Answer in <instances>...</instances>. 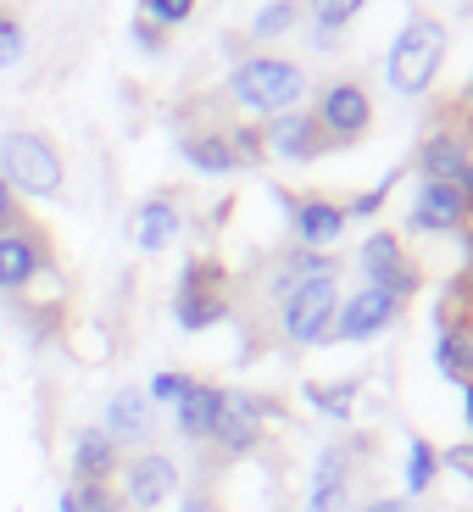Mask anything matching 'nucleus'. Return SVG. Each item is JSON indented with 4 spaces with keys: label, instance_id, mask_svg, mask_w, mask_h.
<instances>
[{
    "label": "nucleus",
    "instance_id": "1",
    "mask_svg": "<svg viewBox=\"0 0 473 512\" xmlns=\"http://www.w3.org/2000/svg\"><path fill=\"white\" fill-rule=\"evenodd\" d=\"M312 90V73L295 56H279V51H251L240 56V62L229 67V78H223V95H229L234 106H245V112L256 117H273V112H290V106H301Z\"/></svg>",
    "mask_w": 473,
    "mask_h": 512
},
{
    "label": "nucleus",
    "instance_id": "2",
    "mask_svg": "<svg viewBox=\"0 0 473 512\" xmlns=\"http://www.w3.org/2000/svg\"><path fill=\"white\" fill-rule=\"evenodd\" d=\"M446 51H451V28L429 12H412L407 28L390 39L384 51V84L407 101H423V95L440 84V67H446Z\"/></svg>",
    "mask_w": 473,
    "mask_h": 512
},
{
    "label": "nucleus",
    "instance_id": "3",
    "mask_svg": "<svg viewBox=\"0 0 473 512\" xmlns=\"http://www.w3.org/2000/svg\"><path fill=\"white\" fill-rule=\"evenodd\" d=\"M0 179L17 190V201H51L67 190L62 145L45 128H0Z\"/></svg>",
    "mask_w": 473,
    "mask_h": 512
},
{
    "label": "nucleus",
    "instance_id": "4",
    "mask_svg": "<svg viewBox=\"0 0 473 512\" xmlns=\"http://www.w3.org/2000/svg\"><path fill=\"white\" fill-rule=\"evenodd\" d=\"M234 295H229V268H223L218 256H190L179 273V295H173V318H179V329L190 334H206L218 329L223 318H229Z\"/></svg>",
    "mask_w": 473,
    "mask_h": 512
},
{
    "label": "nucleus",
    "instance_id": "5",
    "mask_svg": "<svg viewBox=\"0 0 473 512\" xmlns=\"http://www.w3.org/2000/svg\"><path fill=\"white\" fill-rule=\"evenodd\" d=\"M334 312H340V284L334 279H301L284 290L279 301V329L290 346H329V329H334Z\"/></svg>",
    "mask_w": 473,
    "mask_h": 512
},
{
    "label": "nucleus",
    "instance_id": "6",
    "mask_svg": "<svg viewBox=\"0 0 473 512\" xmlns=\"http://www.w3.org/2000/svg\"><path fill=\"white\" fill-rule=\"evenodd\" d=\"M312 117H318L323 140H329L334 151L368 140V128H373V90H368V78H329V84L318 90Z\"/></svg>",
    "mask_w": 473,
    "mask_h": 512
},
{
    "label": "nucleus",
    "instance_id": "7",
    "mask_svg": "<svg viewBox=\"0 0 473 512\" xmlns=\"http://www.w3.org/2000/svg\"><path fill=\"white\" fill-rule=\"evenodd\" d=\"M357 273H362V284L396 295L401 307H407L412 295H418V284H423V268L412 262V251H407V234H396V229H379V234L362 240Z\"/></svg>",
    "mask_w": 473,
    "mask_h": 512
},
{
    "label": "nucleus",
    "instance_id": "8",
    "mask_svg": "<svg viewBox=\"0 0 473 512\" xmlns=\"http://www.w3.org/2000/svg\"><path fill=\"white\" fill-rule=\"evenodd\" d=\"M56 268V245L34 218L0 229V295H23L39 284V273Z\"/></svg>",
    "mask_w": 473,
    "mask_h": 512
},
{
    "label": "nucleus",
    "instance_id": "9",
    "mask_svg": "<svg viewBox=\"0 0 473 512\" xmlns=\"http://www.w3.org/2000/svg\"><path fill=\"white\" fill-rule=\"evenodd\" d=\"M401 312H407V307H401L396 295H384V290H373V284H362V290L340 295L329 346H368V340H379L384 329H396Z\"/></svg>",
    "mask_w": 473,
    "mask_h": 512
},
{
    "label": "nucleus",
    "instance_id": "10",
    "mask_svg": "<svg viewBox=\"0 0 473 512\" xmlns=\"http://www.w3.org/2000/svg\"><path fill=\"white\" fill-rule=\"evenodd\" d=\"M256 123H262V145H268V156H279V162L307 167V162H318V156L334 151V145L323 140V128H318V117H312V106H290V112L256 117Z\"/></svg>",
    "mask_w": 473,
    "mask_h": 512
},
{
    "label": "nucleus",
    "instance_id": "11",
    "mask_svg": "<svg viewBox=\"0 0 473 512\" xmlns=\"http://www.w3.org/2000/svg\"><path fill=\"white\" fill-rule=\"evenodd\" d=\"M279 201H284V218H290V234H295L301 251H329V245L346 234V212H340L334 195H323V190H301V195L279 190Z\"/></svg>",
    "mask_w": 473,
    "mask_h": 512
},
{
    "label": "nucleus",
    "instance_id": "12",
    "mask_svg": "<svg viewBox=\"0 0 473 512\" xmlns=\"http://www.w3.org/2000/svg\"><path fill=\"white\" fill-rule=\"evenodd\" d=\"M268 412H279V407L262 396H245V390H223V418L206 446H218L223 457H251L262 446V435H268Z\"/></svg>",
    "mask_w": 473,
    "mask_h": 512
},
{
    "label": "nucleus",
    "instance_id": "13",
    "mask_svg": "<svg viewBox=\"0 0 473 512\" xmlns=\"http://www.w3.org/2000/svg\"><path fill=\"white\" fill-rule=\"evenodd\" d=\"M117 479H123V501L128 507H140V512H156L162 501L179 496V462L167 457V451H156V446L123 457Z\"/></svg>",
    "mask_w": 473,
    "mask_h": 512
},
{
    "label": "nucleus",
    "instance_id": "14",
    "mask_svg": "<svg viewBox=\"0 0 473 512\" xmlns=\"http://www.w3.org/2000/svg\"><path fill=\"white\" fill-rule=\"evenodd\" d=\"M468 223H473V201L457 184L418 179V195H412V212H407L412 234H462Z\"/></svg>",
    "mask_w": 473,
    "mask_h": 512
},
{
    "label": "nucleus",
    "instance_id": "15",
    "mask_svg": "<svg viewBox=\"0 0 473 512\" xmlns=\"http://www.w3.org/2000/svg\"><path fill=\"white\" fill-rule=\"evenodd\" d=\"M101 429L112 435L117 451H145V446H151V435H156V407H151V396H145L140 384H123V390L106 401Z\"/></svg>",
    "mask_w": 473,
    "mask_h": 512
},
{
    "label": "nucleus",
    "instance_id": "16",
    "mask_svg": "<svg viewBox=\"0 0 473 512\" xmlns=\"http://www.w3.org/2000/svg\"><path fill=\"white\" fill-rule=\"evenodd\" d=\"M218 418H223V384H212V379H190V390L173 401V429L190 446H206L212 429H218Z\"/></svg>",
    "mask_w": 473,
    "mask_h": 512
},
{
    "label": "nucleus",
    "instance_id": "17",
    "mask_svg": "<svg viewBox=\"0 0 473 512\" xmlns=\"http://www.w3.org/2000/svg\"><path fill=\"white\" fill-rule=\"evenodd\" d=\"M123 468V451L112 446L101 423H84L73 435V485H112Z\"/></svg>",
    "mask_w": 473,
    "mask_h": 512
},
{
    "label": "nucleus",
    "instance_id": "18",
    "mask_svg": "<svg viewBox=\"0 0 473 512\" xmlns=\"http://www.w3.org/2000/svg\"><path fill=\"white\" fill-rule=\"evenodd\" d=\"M179 156L195 167V173H206V179L240 173V156H234V145H229L223 128H190V134H179Z\"/></svg>",
    "mask_w": 473,
    "mask_h": 512
},
{
    "label": "nucleus",
    "instance_id": "19",
    "mask_svg": "<svg viewBox=\"0 0 473 512\" xmlns=\"http://www.w3.org/2000/svg\"><path fill=\"white\" fill-rule=\"evenodd\" d=\"M184 234V212L173 206V195H151L134 206V245L140 251H167Z\"/></svg>",
    "mask_w": 473,
    "mask_h": 512
},
{
    "label": "nucleus",
    "instance_id": "20",
    "mask_svg": "<svg viewBox=\"0 0 473 512\" xmlns=\"http://www.w3.org/2000/svg\"><path fill=\"white\" fill-rule=\"evenodd\" d=\"M435 368H440V379L462 384V390L473 384V334L462 329V323H440V340H435Z\"/></svg>",
    "mask_w": 473,
    "mask_h": 512
},
{
    "label": "nucleus",
    "instance_id": "21",
    "mask_svg": "<svg viewBox=\"0 0 473 512\" xmlns=\"http://www.w3.org/2000/svg\"><path fill=\"white\" fill-rule=\"evenodd\" d=\"M368 12V0H307V17H312V45H334L357 17Z\"/></svg>",
    "mask_w": 473,
    "mask_h": 512
},
{
    "label": "nucleus",
    "instance_id": "22",
    "mask_svg": "<svg viewBox=\"0 0 473 512\" xmlns=\"http://www.w3.org/2000/svg\"><path fill=\"white\" fill-rule=\"evenodd\" d=\"M357 440H334V446L318 451V462H312V490H334V485H351V474H357Z\"/></svg>",
    "mask_w": 473,
    "mask_h": 512
},
{
    "label": "nucleus",
    "instance_id": "23",
    "mask_svg": "<svg viewBox=\"0 0 473 512\" xmlns=\"http://www.w3.org/2000/svg\"><path fill=\"white\" fill-rule=\"evenodd\" d=\"M407 501H418V496H429L435 490V479H440V446H429L423 435H412L407 440Z\"/></svg>",
    "mask_w": 473,
    "mask_h": 512
},
{
    "label": "nucleus",
    "instance_id": "24",
    "mask_svg": "<svg viewBox=\"0 0 473 512\" xmlns=\"http://www.w3.org/2000/svg\"><path fill=\"white\" fill-rule=\"evenodd\" d=\"M295 23H301V0H268V6L251 17V45H273V39H284Z\"/></svg>",
    "mask_w": 473,
    "mask_h": 512
},
{
    "label": "nucleus",
    "instance_id": "25",
    "mask_svg": "<svg viewBox=\"0 0 473 512\" xmlns=\"http://www.w3.org/2000/svg\"><path fill=\"white\" fill-rule=\"evenodd\" d=\"M357 390H362L357 379H334V384H307V401H312V407L323 412V418L346 423V418H351V407H357Z\"/></svg>",
    "mask_w": 473,
    "mask_h": 512
},
{
    "label": "nucleus",
    "instance_id": "26",
    "mask_svg": "<svg viewBox=\"0 0 473 512\" xmlns=\"http://www.w3.org/2000/svg\"><path fill=\"white\" fill-rule=\"evenodd\" d=\"M28 56V17L17 12L12 0H0V73L17 67Z\"/></svg>",
    "mask_w": 473,
    "mask_h": 512
},
{
    "label": "nucleus",
    "instance_id": "27",
    "mask_svg": "<svg viewBox=\"0 0 473 512\" xmlns=\"http://www.w3.org/2000/svg\"><path fill=\"white\" fill-rule=\"evenodd\" d=\"M396 179H401V167L396 173H384L373 190H357L351 201H340V212H346V223H368V218H379L384 212V201H390V190H396Z\"/></svg>",
    "mask_w": 473,
    "mask_h": 512
},
{
    "label": "nucleus",
    "instance_id": "28",
    "mask_svg": "<svg viewBox=\"0 0 473 512\" xmlns=\"http://www.w3.org/2000/svg\"><path fill=\"white\" fill-rule=\"evenodd\" d=\"M195 12H201V0H140V17L156 28H184Z\"/></svg>",
    "mask_w": 473,
    "mask_h": 512
},
{
    "label": "nucleus",
    "instance_id": "29",
    "mask_svg": "<svg viewBox=\"0 0 473 512\" xmlns=\"http://www.w3.org/2000/svg\"><path fill=\"white\" fill-rule=\"evenodd\" d=\"M67 496H73L78 512H128L117 485H67Z\"/></svg>",
    "mask_w": 473,
    "mask_h": 512
},
{
    "label": "nucleus",
    "instance_id": "30",
    "mask_svg": "<svg viewBox=\"0 0 473 512\" xmlns=\"http://www.w3.org/2000/svg\"><path fill=\"white\" fill-rule=\"evenodd\" d=\"M223 134H229V145H234V156H240V167L268 162V145H262V123H229Z\"/></svg>",
    "mask_w": 473,
    "mask_h": 512
},
{
    "label": "nucleus",
    "instance_id": "31",
    "mask_svg": "<svg viewBox=\"0 0 473 512\" xmlns=\"http://www.w3.org/2000/svg\"><path fill=\"white\" fill-rule=\"evenodd\" d=\"M190 390V373H179V368H162L151 384H145V396H151V407H173V401Z\"/></svg>",
    "mask_w": 473,
    "mask_h": 512
},
{
    "label": "nucleus",
    "instance_id": "32",
    "mask_svg": "<svg viewBox=\"0 0 473 512\" xmlns=\"http://www.w3.org/2000/svg\"><path fill=\"white\" fill-rule=\"evenodd\" d=\"M301 512H357V501H351V485H334V490H312Z\"/></svg>",
    "mask_w": 473,
    "mask_h": 512
},
{
    "label": "nucleus",
    "instance_id": "33",
    "mask_svg": "<svg viewBox=\"0 0 473 512\" xmlns=\"http://www.w3.org/2000/svg\"><path fill=\"white\" fill-rule=\"evenodd\" d=\"M134 45H140V51H151V56H162V51H167V28H156V23H145V17H134Z\"/></svg>",
    "mask_w": 473,
    "mask_h": 512
},
{
    "label": "nucleus",
    "instance_id": "34",
    "mask_svg": "<svg viewBox=\"0 0 473 512\" xmlns=\"http://www.w3.org/2000/svg\"><path fill=\"white\" fill-rule=\"evenodd\" d=\"M28 212H23V201H17V190L6 179H0V229H12V223H23Z\"/></svg>",
    "mask_w": 473,
    "mask_h": 512
},
{
    "label": "nucleus",
    "instance_id": "35",
    "mask_svg": "<svg viewBox=\"0 0 473 512\" xmlns=\"http://www.w3.org/2000/svg\"><path fill=\"white\" fill-rule=\"evenodd\" d=\"M357 512H412V501L407 496H373V501H362Z\"/></svg>",
    "mask_w": 473,
    "mask_h": 512
},
{
    "label": "nucleus",
    "instance_id": "36",
    "mask_svg": "<svg viewBox=\"0 0 473 512\" xmlns=\"http://www.w3.org/2000/svg\"><path fill=\"white\" fill-rule=\"evenodd\" d=\"M184 512H218V501L206 496V490H190V496H184Z\"/></svg>",
    "mask_w": 473,
    "mask_h": 512
},
{
    "label": "nucleus",
    "instance_id": "37",
    "mask_svg": "<svg viewBox=\"0 0 473 512\" xmlns=\"http://www.w3.org/2000/svg\"><path fill=\"white\" fill-rule=\"evenodd\" d=\"M462 418H468V446H473V384L462 390Z\"/></svg>",
    "mask_w": 473,
    "mask_h": 512
},
{
    "label": "nucleus",
    "instance_id": "38",
    "mask_svg": "<svg viewBox=\"0 0 473 512\" xmlns=\"http://www.w3.org/2000/svg\"><path fill=\"white\" fill-rule=\"evenodd\" d=\"M457 106H462V112L473 117V78H468V84H462V101H457Z\"/></svg>",
    "mask_w": 473,
    "mask_h": 512
},
{
    "label": "nucleus",
    "instance_id": "39",
    "mask_svg": "<svg viewBox=\"0 0 473 512\" xmlns=\"http://www.w3.org/2000/svg\"><path fill=\"white\" fill-rule=\"evenodd\" d=\"M462 245H468V256H473V223H468V229H462Z\"/></svg>",
    "mask_w": 473,
    "mask_h": 512
},
{
    "label": "nucleus",
    "instance_id": "40",
    "mask_svg": "<svg viewBox=\"0 0 473 512\" xmlns=\"http://www.w3.org/2000/svg\"><path fill=\"white\" fill-rule=\"evenodd\" d=\"M62 512H78V507H73V496H67V490H62Z\"/></svg>",
    "mask_w": 473,
    "mask_h": 512
},
{
    "label": "nucleus",
    "instance_id": "41",
    "mask_svg": "<svg viewBox=\"0 0 473 512\" xmlns=\"http://www.w3.org/2000/svg\"><path fill=\"white\" fill-rule=\"evenodd\" d=\"M468 485H473V479H468Z\"/></svg>",
    "mask_w": 473,
    "mask_h": 512
}]
</instances>
